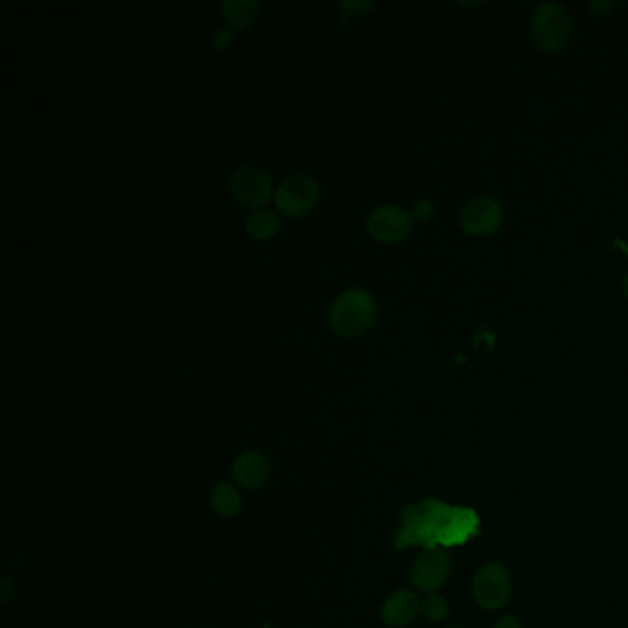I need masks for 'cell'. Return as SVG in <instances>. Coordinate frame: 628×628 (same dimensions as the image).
Masks as SVG:
<instances>
[{"label": "cell", "mask_w": 628, "mask_h": 628, "mask_svg": "<svg viewBox=\"0 0 628 628\" xmlns=\"http://www.w3.org/2000/svg\"><path fill=\"white\" fill-rule=\"evenodd\" d=\"M378 306L373 295L361 288L343 291L330 308V325L341 338H358L376 321Z\"/></svg>", "instance_id": "obj_1"}, {"label": "cell", "mask_w": 628, "mask_h": 628, "mask_svg": "<svg viewBox=\"0 0 628 628\" xmlns=\"http://www.w3.org/2000/svg\"><path fill=\"white\" fill-rule=\"evenodd\" d=\"M531 34L540 50L559 52L570 43V13L557 2L540 4L531 17Z\"/></svg>", "instance_id": "obj_2"}, {"label": "cell", "mask_w": 628, "mask_h": 628, "mask_svg": "<svg viewBox=\"0 0 628 628\" xmlns=\"http://www.w3.org/2000/svg\"><path fill=\"white\" fill-rule=\"evenodd\" d=\"M319 199V185L310 175L286 177L275 192V205L286 218H303Z\"/></svg>", "instance_id": "obj_3"}, {"label": "cell", "mask_w": 628, "mask_h": 628, "mask_svg": "<svg viewBox=\"0 0 628 628\" xmlns=\"http://www.w3.org/2000/svg\"><path fill=\"white\" fill-rule=\"evenodd\" d=\"M472 592L481 608L498 610L511 597V573L500 562H489L477 570Z\"/></svg>", "instance_id": "obj_4"}, {"label": "cell", "mask_w": 628, "mask_h": 628, "mask_svg": "<svg viewBox=\"0 0 628 628\" xmlns=\"http://www.w3.org/2000/svg\"><path fill=\"white\" fill-rule=\"evenodd\" d=\"M229 187L233 198L245 209L260 210L262 205L268 203L273 192L268 172L251 164H244L234 170Z\"/></svg>", "instance_id": "obj_5"}, {"label": "cell", "mask_w": 628, "mask_h": 628, "mask_svg": "<svg viewBox=\"0 0 628 628\" xmlns=\"http://www.w3.org/2000/svg\"><path fill=\"white\" fill-rule=\"evenodd\" d=\"M413 227V216L408 210L400 209L396 205H382L371 212L367 220V231L374 240L384 244H395L408 238Z\"/></svg>", "instance_id": "obj_6"}, {"label": "cell", "mask_w": 628, "mask_h": 628, "mask_svg": "<svg viewBox=\"0 0 628 628\" xmlns=\"http://www.w3.org/2000/svg\"><path fill=\"white\" fill-rule=\"evenodd\" d=\"M452 571V560L439 549H426L413 562L411 579L420 592L435 594L448 581Z\"/></svg>", "instance_id": "obj_7"}, {"label": "cell", "mask_w": 628, "mask_h": 628, "mask_svg": "<svg viewBox=\"0 0 628 628\" xmlns=\"http://www.w3.org/2000/svg\"><path fill=\"white\" fill-rule=\"evenodd\" d=\"M503 223V209L496 199H470L461 210V227L465 233L476 238H485L496 233Z\"/></svg>", "instance_id": "obj_8"}, {"label": "cell", "mask_w": 628, "mask_h": 628, "mask_svg": "<svg viewBox=\"0 0 628 628\" xmlns=\"http://www.w3.org/2000/svg\"><path fill=\"white\" fill-rule=\"evenodd\" d=\"M231 476L242 489L255 490L264 487L271 476V461L260 450H247L234 459Z\"/></svg>", "instance_id": "obj_9"}, {"label": "cell", "mask_w": 628, "mask_h": 628, "mask_svg": "<svg viewBox=\"0 0 628 628\" xmlns=\"http://www.w3.org/2000/svg\"><path fill=\"white\" fill-rule=\"evenodd\" d=\"M422 612L419 597L411 590H396L385 597L380 617L387 627L404 628L411 625Z\"/></svg>", "instance_id": "obj_10"}, {"label": "cell", "mask_w": 628, "mask_h": 628, "mask_svg": "<svg viewBox=\"0 0 628 628\" xmlns=\"http://www.w3.org/2000/svg\"><path fill=\"white\" fill-rule=\"evenodd\" d=\"M258 2L256 0H225L221 2V12L229 28L233 32H245L255 24L258 17Z\"/></svg>", "instance_id": "obj_11"}, {"label": "cell", "mask_w": 628, "mask_h": 628, "mask_svg": "<svg viewBox=\"0 0 628 628\" xmlns=\"http://www.w3.org/2000/svg\"><path fill=\"white\" fill-rule=\"evenodd\" d=\"M210 509L220 518H233L242 509V494L236 485L220 481L210 492Z\"/></svg>", "instance_id": "obj_12"}, {"label": "cell", "mask_w": 628, "mask_h": 628, "mask_svg": "<svg viewBox=\"0 0 628 628\" xmlns=\"http://www.w3.org/2000/svg\"><path fill=\"white\" fill-rule=\"evenodd\" d=\"M245 229L255 240H271L275 234L279 233L280 220L275 212L271 210H255L251 216L245 220Z\"/></svg>", "instance_id": "obj_13"}, {"label": "cell", "mask_w": 628, "mask_h": 628, "mask_svg": "<svg viewBox=\"0 0 628 628\" xmlns=\"http://www.w3.org/2000/svg\"><path fill=\"white\" fill-rule=\"evenodd\" d=\"M422 614L431 623H441L448 616V603L441 595L430 594L422 603Z\"/></svg>", "instance_id": "obj_14"}, {"label": "cell", "mask_w": 628, "mask_h": 628, "mask_svg": "<svg viewBox=\"0 0 628 628\" xmlns=\"http://www.w3.org/2000/svg\"><path fill=\"white\" fill-rule=\"evenodd\" d=\"M374 2H341L339 8L345 12V17H361L373 10Z\"/></svg>", "instance_id": "obj_15"}, {"label": "cell", "mask_w": 628, "mask_h": 628, "mask_svg": "<svg viewBox=\"0 0 628 628\" xmlns=\"http://www.w3.org/2000/svg\"><path fill=\"white\" fill-rule=\"evenodd\" d=\"M234 32L231 28H218L212 34V47L216 50H227L233 45Z\"/></svg>", "instance_id": "obj_16"}, {"label": "cell", "mask_w": 628, "mask_h": 628, "mask_svg": "<svg viewBox=\"0 0 628 628\" xmlns=\"http://www.w3.org/2000/svg\"><path fill=\"white\" fill-rule=\"evenodd\" d=\"M431 214H433V205H431L428 199H424V201H419V203L415 205V209H413V212H411L413 220L417 221H428L431 218Z\"/></svg>", "instance_id": "obj_17"}, {"label": "cell", "mask_w": 628, "mask_h": 628, "mask_svg": "<svg viewBox=\"0 0 628 628\" xmlns=\"http://www.w3.org/2000/svg\"><path fill=\"white\" fill-rule=\"evenodd\" d=\"M612 8H616V2H601V0L590 2V10H592L595 15H603V13L612 10Z\"/></svg>", "instance_id": "obj_18"}, {"label": "cell", "mask_w": 628, "mask_h": 628, "mask_svg": "<svg viewBox=\"0 0 628 628\" xmlns=\"http://www.w3.org/2000/svg\"><path fill=\"white\" fill-rule=\"evenodd\" d=\"M496 628H522L520 621L514 616H503L500 621L496 623Z\"/></svg>", "instance_id": "obj_19"}, {"label": "cell", "mask_w": 628, "mask_h": 628, "mask_svg": "<svg viewBox=\"0 0 628 628\" xmlns=\"http://www.w3.org/2000/svg\"><path fill=\"white\" fill-rule=\"evenodd\" d=\"M625 291H627L628 295V279H625Z\"/></svg>", "instance_id": "obj_20"}]
</instances>
